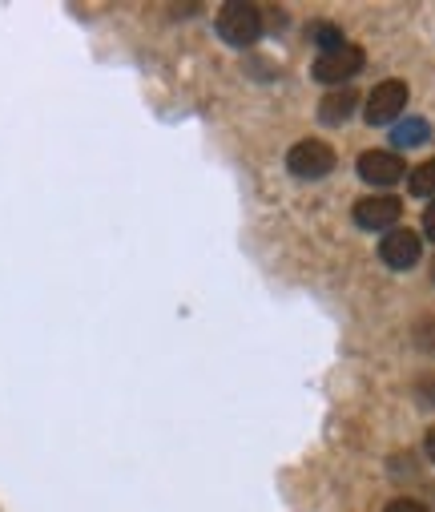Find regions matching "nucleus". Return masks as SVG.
Here are the masks:
<instances>
[{
	"mask_svg": "<svg viewBox=\"0 0 435 512\" xmlns=\"http://www.w3.org/2000/svg\"><path fill=\"white\" fill-rule=\"evenodd\" d=\"M218 37L234 49H246L262 37V13L254 5H246V0H230V5H222L218 13Z\"/></svg>",
	"mask_w": 435,
	"mask_h": 512,
	"instance_id": "f257e3e1",
	"label": "nucleus"
},
{
	"mask_svg": "<svg viewBox=\"0 0 435 512\" xmlns=\"http://www.w3.org/2000/svg\"><path fill=\"white\" fill-rule=\"evenodd\" d=\"M286 170L295 174V178H303V182L327 178V174L335 170V150H331L327 142H319V138H303V142L290 146V154H286Z\"/></svg>",
	"mask_w": 435,
	"mask_h": 512,
	"instance_id": "f03ea898",
	"label": "nucleus"
},
{
	"mask_svg": "<svg viewBox=\"0 0 435 512\" xmlns=\"http://www.w3.org/2000/svg\"><path fill=\"white\" fill-rule=\"evenodd\" d=\"M359 69H363V49H359V45H343V49H335V53H323L311 73H315V81L339 89V85H347Z\"/></svg>",
	"mask_w": 435,
	"mask_h": 512,
	"instance_id": "7ed1b4c3",
	"label": "nucleus"
},
{
	"mask_svg": "<svg viewBox=\"0 0 435 512\" xmlns=\"http://www.w3.org/2000/svg\"><path fill=\"white\" fill-rule=\"evenodd\" d=\"M423 254V242L415 230H387L383 242H379V259L391 267V271H411Z\"/></svg>",
	"mask_w": 435,
	"mask_h": 512,
	"instance_id": "20e7f679",
	"label": "nucleus"
},
{
	"mask_svg": "<svg viewBox=\"0 0 435 512\" xmlns=\"http://www.w3.org/2000/svg\"><path fill=\"white\" fill-rule=\"evenodd\" d=\"M403 105H407V85L403 81L375 85L371 97H367V125H391V121H399Z\"/></svg>",
	"mask_w": 435,
	"mask_h": 512,
	"instance_id": "39448f33",
	"label": "nucleus"
},
{
	"mask_svg": "<svg viewBox=\"0 0 435 512\" xmlns=\"http://www.w3.org/2000/svg\"><path fill=\"white\" fill-rule=\"evenodd\" d=\"M351 214H355V222L363 230H391L399 222V214H403V202L395 194H371V198H359Z\"/></svg>",
	"mask_w": 435,
	"mask_h": 512,
	"instance_id": "423d86ee",
	"label": "nucleus"
},
{
	"mask_svg": "<svg viewBox=\"0 0 435 512\" xmlns=\"http://www.w3.org/2000/svg\"><path fill=\"white\" fill-rule=\"evenodd\" d=\"M403 174H407V166H403V158L395 150H367L359 158V178L367 186H395Z\"/></svg>",
	"mask_w": 435,
	"mask_h": 512,
	"instance_id": "0eeeda50",
	"label": "nucleus"
},
{
	"mask_svg": "<svg viewBox=\"0 0 435 512\" xmlns=\"http://www.w3.org/2000/svg\"><path fill=\"white\" fill-rule=\"evenodd\" d=\"M355 109H359V93H355L351 85H339L335 93H327V97L319 101V121H323V125H343Z\"/></svg>",
	"mask_w": 435,
	"mask_h": 512,
	"instance_id": "6e6552de",
	"label": "nucleus"
},
{
	"mask_svg": "<svg viewBox=\"0 0 435 512\" xmlns=\"http://www.w3.org/2000/svg\"><path fill=\"white\" fill-rule=\"evenodd\" d=\"M427 121L423 117H403L399 125H391V142L399 146V150H411V146H423L427 142Z\"/></svg>",
	"mask_w": 435,
	"mask_h": 512,
	"instance_id": "1a4fd4ad",
	"label": "nucleus"
},
{
	"mask_svg": "<svg viewBox=\"0 0 435 512\" xmlns=\"http://www.w3.org/2000/svg\"><path fill=\"white\" fill-rule=\"evenodd\" d=\"M311 41H315L319 57H323V53H335V49H343V45H347V41H343V29H339V25H331V21L315 25V29H311Z\"/></svg>",
	"mask_w": 435,
	"mask_h": 512,
	"instance_id": "9d476101",
	"label": "nucleus"
},
{
	"mask_svg": "<svg viewBox=\"0 0 435 512\" xmlns=\"http://www.w3.org/2000/svg\"><path fill=\"white\" fill-rule=\"evenodd\" d=\"M407 186H411L415 198H435V158H427L419 170H411Z\"/></svg>",
	"mask_w": 435,
	"mask_h": 512,
	"instance_id": "9b49d317",
	"label": "nucleus"
},
{
	"mask_svg": "<svg viewBox=\"0 0 435 512\" xmlns=\"http://www.w3.org/2000/svg\"><path fill=\"white\" fill-rule=\"evenodd\" d=\"M387 512H427L419 500H407V496H399V500H391L387 504Z\"/></svg>",
	"mask_w": 435,
	"mask_h": 512,
	"instance_id": "f8f14e48",
	"label": "nucleus"
},
{
	"mask_svg": "<svg viewBox=\"0 0 435 512\" xmlns=\"http://www.w3.org/2000/svg\"><path fill=\"white\" fill-rule=\"evenodd\" d=\"M423 234L435 242V198H431V206L423 210Z\"/></svg>",
	"mask_w": 435,
	"mask_h": 512,
	"instance_id": "ddd939ff",
	"label": "nucleus"
},
{
	"mask_svg": "<svg viewBox=\"0 0 435 512\" xmlns=\"http://www.w3.org/2000/svg\"><path fill=\"white\" fill-rule=\"evenodd\" d=\"M419 404H435V375L423 379V392H419Z\"/></svg>",
	"mask_w": 435,
	"mask_h": 512,
	"instance_id": "4468645a",
	"label": "nucleus"
},
{
	"mask_svg": "<svg viewBox=\"0 0 435 512\" xmlns=\"http://www.w3.org/2000/svg\"><path fill=\"white\" fill-rule=\"evenodd\" d=\"M423 448H427V456H431V460H435V428H431V432H427V440H423Z\"/></svg>",
	"mask_w": 435,
	"mask_h": 512,
	"instance_id": "2eb2a0df",
	"label": "nucleus"
},
{
	"mask_svg": "<svg viewBox=\"0 0 435 512\" xmlns=\"http://www.w3.org/2000/svg\"><path fill=\"white\" fill-rule=\"evenodd\" d=\"M431 275H435V271H431Z\"/></svg>",
	"mask_w": 435,
	"mask_h": 512,
	"instance_id": "dca6fc26",
	"label": "nucleus"
}]
</instances>
